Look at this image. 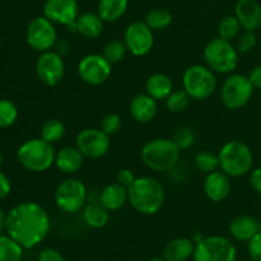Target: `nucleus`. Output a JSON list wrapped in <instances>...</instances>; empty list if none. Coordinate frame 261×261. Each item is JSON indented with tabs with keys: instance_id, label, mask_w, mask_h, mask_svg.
<instances>
[{
	"instance_id": "1",
	"label": "nucleus",
	"mask_w": 261,
	"mask_h": 261,
	"mask_svg": "<svg viewBox=\"0 0 261 261\" xmlns=\"http://www.w3.org/2000/svg\"><path fill=\"white\" fill-rule=\"evenodd\" d=\"M51 228L50 216L40 204L24 201L7 214L5 231L23 249H33L47 237Z\"/></svg>"
},
{
	"instance_id": "2",
	"label": "nucleus",
	"mask_w": 261,
	"mask_h": 261,
	"mask_svg": "<svg viewBox=\"0 0 261 261\" xmlns=\"http://www.w3.org/2000/svg\"><path fill=\"white\" fill-rule=\"evenodd\" d=\"M127 191L130 205L143 216L158 213L165 203V188L157 178L150 176L137 177Z\"/></svg>"
},
{
	"instance_id": "3",
	"label": "nucleus",
	"mask_w": 261,
	"mask_h": 261,
	"mask_svg": "<svg viewBox=\"0 0 261 261\" xmlns=\"http://www.w3.org/2000/svg\"><path fill=\"white\" fill-rule=\"evenodd\" d=\"M181 150L172 139L155 138L143 145L140 158L145 167L154 172H168L177 166Z\"/></svg>"
},
{
	"instance_id": "4",
	"label": "nucleus",
	"mask_w": 261,
	"mask_h": 261,
	"mask_svg": "<svg viewBox=\"0 0 261 261\" xmlns=\"http://www.w3.org/2000/svg\"><path fill=\"white\" fill-rule=\"evenodd\" d=\"M56 150L54 144L42 138H33L23 143L17 150L18 162L25 170L35 173H42L55 165Z\"/></svg>"
},
{
	"instance_id": "5",
	"label": "nucleus",
	"mask_w": 261,
	"mask_h": 261,
	"mask_svg": "<svg viewBox=\"0 0 261 261\" xmlns=\"http://www.w3.org/2000/svg\"><path fill=\"white\" fill-rule=\"evenodd\" d=\"M219 168L229 177H241L252 171L254 154L247 144L240 140L227 142L218 153Z\"/></svg>"
},
{
	"instance_id": "6",
	"label": "nucleus",
	"mask_w": 261,
	"mask_h": 261,
	"mask_svg": "<svg viewBox=\"0 0 261 261\" xmlns=\"http://www.w3.org/2000/svg\"><path fill=\"white\" fill-rule=\"evenodd\" d=\"M206 66L218 74H232L239 65V51L231 41L216 37L206 43L204 48Z\"/></svg>"
},
{
	"instance_id": "7",
	"label": "nucleus",
	"mask_w": 261,
	"mask_h": 261,
	"mask_svg": "<svg viewBox=\"0 0 261 261\" xmlns=\"http://www.w3.org/2000/svg\"><path fill=\"white\" fill-rule=\"evenodd\" d=\"M217 84L216 73L206 65L194 64L184 71L182 87L191 99H208L216 92Z\"/></svg>"
},
{
	"instance_id": "8",
	"label": "nucleus",
	"mask_w": 261,
	"mask_h": 261,
	"mask_svg": "<svg viewBox=\"0 0 261 261\" xmlns=\"http://www.w3.org/2000/svg\"><path fill=\"white\" fill-rule=\"evenodd\" d=\"M88 190L86 184L79 178H66L61 181L55 190V204L61 212L75 214L87 205Z\"/></svg>"
},
{
	"instance_id": "9",
	"label": "nucleus",
	"mask_w": 261,
	"mask_h": 261,
	"mask_svg": "<svg viewBox=\"0 0 261 261\" xmlns=\"http://www.w3.org/2000/svg\"><path fill=\"white\" fill-rule=\"evenodd\" d=\"M237 250L229 239L219 234L203 237L195 244L194 261H236Z\"/></svg>"
},
{
	"instance_id": "10",
	"label": "nucleus",
	"mask_w": 261,
	"mask_h": 261,
	"mask_svg": "<svg viewBox=\"0 0 261 261\" xmlns=\"http://www.w3.org/2000/svg\"><path fill=\"white\" fill-rule=\"evenodd\" d=\"M254 87L249 76L229 74L221 88V99L229 110H240L246 106L254 94Z\"/></svg>"
},
{
	"instance_id": "11",
	"label": "nucleus",
	"mask_w": 261,
	"mask_h": 261,
	"mask_svg": "<svg viewBox=\"0 0 261 261\" xmlns=\"http://www.w3.org/2000/svg\"><path fill=\"white\" fill-rule=\"evenodd\" d=\"M25 40L31 48L40 54L53 50L58 42V31L55 28V23L47 19L45 15L36 17L28 24Z\"/></svg>"
},
{
	"instance_id": "12",
	"label": "nucleus",
	"mask_w": 261,
	"mask_h": 261,
	"mask_svg": "<svg viewBox=\"0 0 261 261\" xmlns=\"http://www.w3.org/2000/svg\"><path fill=\"white\" fill-rule=\"evenodd\" d=\"M112 73V64L102 54H88L78 64V74L84 83L101 86L106 83Z\"/></svg>"
},
{
	"instance_id": "13",
	"label": "nucleus",
	"mask_w": 261,
	"mask_h": 261,
	"mask_svg": "<svg viewBox=\"0 0 261 261\" xmlns=\"http://www.w3.org/2000/svg\"><path fill=\"white\" fill-rule=\"evenodd\" d=\"M75 147L89 160H99L109 153L111 147L110 135L97 127H87L76 134Z\"/></svg>"
},
{
	"instance_id": "14",
	"label": "nucleus",
	"mask_w": 261,
	"mask_h": 261,
	"mask_svg": "<svg viewBox=\"0 0 261 261\" xmlns=\"http://www.w3.org/2000/svg\"><path fill=\"white\" fill-rule=\"evenodd\" d=\"M36 75L41 83L47 87H55L65 75V61L55 50L41 53L36 60Z\"/></svg>"
},
{
	"instance_id": "15",
	"label": "nucleus",
	"mask_w": 261,
	"mask_h": 261,
	"mask_svg": "<svg viewBox=\"0 0 261 261\" xmlns=\"http://www.w3.org/2000/svg\"><path fill=\"white\" fill-rule=\"evenodd\" d=\"M124 42L132 55L143 58L152 51L153 45H154L153 30L142 20L130 23L125 30Z\"/></svg>"
},
{
	"instance_id": "16",
	"label": "nucleus",
	"mask_w": 261,
	"mask_h": 261,
	"mask_svg": "<svg viewBox=\"0 0 261 261\" xmlns=\"http://www.w3.org/2000/svg\"><path fill=\"white\" fill-rule=\"evenodd\" d=\"M79 14L76 0H46L43 4V15L55 24L68 27L75 22Z\"/></svg>"
},
{
	"instance_id": "17",
	"label": "nucleus",
	"mask_w": 261,
	"mask_h": 261,
	"mask_svg": "<svg viewBox=\"0 0 261 261\" xmlns=\"http://www.w3.org/2000/svg\"><path fill=\"white\" fill-rule=\"evenodd\" d=\"M203 189L209 200L213 203H221L231 193V178L223 171H213L206 175Z\"/></svg>"
},
{
	"instance_id": "18",
	"label": "nucleus",
	"mask_w": 261,
	"mask_h": 261,
	"mask_svg": "<svg viewBox=\"0 0 261 261\" xmlns=\"http://www.w3.org/2000/svg\"><path fill=\"white\" fill-rule=\"evenodd\" d=\"M234 15L244 30L255 32L261 27V5L257 0H239Z\"/></svg>"
},
{
	"instance_id": "19",
	"label": "nucleus",
	"mask_w": 261,
	"mask_h": 261,
	"mask_svg": "<svg viewBox=\"0 0 261 261\" xmlns=\"http://www.w3.org/2000/svg\"><path fill=\"white\" fill-rule=\"evenodd\" d=\"M157 99L148 93L137 94L129 105L130 115L139 124H148L152 121L157 115Z\"/></svg>"
},
{
	"instance_id": "20",
	"label": "nucleus",
	"mask_w": 261,
	"mask_h": 261,
	"mask_svg": "<svg viewBox=\"0 0 261 261\" xmlns=\"http://www.w3.org/2000/svg\"><path fill=\"white\" fill-rule=\"evenodd\" d=\"M228 231L237 241L249 242L255 234L261 231V223L254 217L241 214L232 219L228 226Z\"/></svg>"
},
{
	"instance_id": "21",
	"label": "nucleus",
	"mask_w": 261,
	"mask_h": 261,
	"mask_svg": "<svg viewBox=\"0 0 261 261\" xmlns=\"http://www.w3.org/2000/svg\"><path fill=\"white\" fill-rule=\"evenodd\" d=\"M84 155L76 147H63L56 152L55 166L61 173L74 175L82 168L84 162Z\"/></svg>"
},
{
	"instance_id": "22",
	"label": "nucleus",
	"mask_w": 261,
	"mask_h": 261,
	"mask_svg": "<svg viewBox=\"0 0 261 261\" xmlns=\"http://www.w3.org/2000/svg\"><path fill=\"white\" fill-rule=\"evenodd\" d=\"M99 203L109 212H116L129 203V191L124 185L116 182L109 184L99 194Z\"/></svg>"
},
{
	"instance_id": "23",
	"label": "nucleus",
	"mask_w": 261,
	"mask_h": 261,
	"mask_svg": "<svg viewBox=\"0 0 261 261\" xmlns=\"http://www.w3.org/2000/svg\"><path fill=\"white\" fill-rule=\"evenodd\" d=\"M105 22L98 13L84 12L75 20V32L86 38H97L103 32Z\"/></svg>"
},
{
	"instance_id": "24",
	"label": "nucleus",
	"mask_w": 261,
	"mask_h": 261,
	"mask_svg": "<svg viewBox=\"0 0 261 261\" xmlns=\"http://www.w3.org/2000/svg\"><path fill=\"white\" fill-rule=\"evenodd\" d=\"M195 250L194 240L178 237L168 242L163 251V257L167 261H186L190 259Z\"/></svg>"
},
{
	"instance_id": "25",
	"label": "nucleus",
	"mask_w": 261,
	"mask_h": 261,
	"mask_svg": "<svg viewBox=\"0 0 261 261\" xmlns=\"http://www.w3.org/2000/svg\"><path fill=\"white\" fill-rule=\"evenodd\" d=\"M145 91L157 101L166 99L173 91V82L167 74L154 73L145 82Z\"/></svg>"
},
{
	"instance_id": "26",
	"label": "nucleus",
	"mask_w": 261,
	"mask_h": 261,
	"mask_svg": "<svg viewBox=\"0 0 261 261\" xmlns=\"http://www.w3.org/2000/svg\"><path fill=\"white\" fill-rule=\"evenodd\" d=\"M129 0H99L97 13L105 23L117 22L126 13Z\"/></svg>"
},
{
	"instance_id": "27",
	"label": "nucleus",
	"mask_w": 261,
	"mask_h": 261,
	"mask_svg": "<svg viewBox=\"0 0 261 261\" xmlns=\"http://www.w3.org/2000/svg\"><path fill=\"white\" fill-rule=\"evenodd\" d=\"M83 221L91 228H103L110 222V212L101 203L87 204L83 209Z\"/></svg>"
},
{
	"instance_id": "28",
	"label": "nucleus",
	"mask_w": 261,
	"mask_h": 261,
	"mask_svg": "<svg viewBox=\"0 0 261 261\" xmlns=\"http://www.w3.org/2000/svg\"><path fill=\"white\" fill-rule=\"evenodd\" d=\"M145 23L152 28L153 31H162L170 27L173 22V17L171 12L163 8H154L149 10L145 15Z\"/></svg>"
},
{
	"instance_id": "29",
	"label": "nucleus",
	"mask_w": 261,
	"mask_h": 261,
	"mask_svg": "<svg viewBox=\"0 0 261 261\" xmlns=\"http://www.w3.org/2000/svg\"><path fill=\"white\" fill-rule=\"evenodd\" d=\"M23 256V247L8 234H0V261H20Z\"/></svg>"
},
{
	"instance_id": "30",
	"label": "nucleus",
	"mask_w": 261,
	"mask_h": 261,
	"mask_svg": "<svg viewBox=\"0 0 261 261\" xmlns=\"http://www.w3.org/2000/svg\"><path fill=\"white\" fill-rule=\"evenodd\" d=\"M65 124L59 119L47 120L41 127V138L45 139L46 142L51 143V144L60 142L65 137Z\"/></svg>"
},
{
	"instance_id": "31",
	"label": "nucleus",
	"mask_w": 261,
	"mask_h": 261,
	"mask_svg": "<svg viewBox=\"0 0 261 261\" xmlns=\"http://www.w3.org/2000/svg\"><path fill=\"white\" fill-rule=\"evenodd\" d=\"M241 30L242 27L236 15H227L218 24V37L232 42V41L239 37Z\"/></svg>"
},
{
	"instance_id": "32",
	"label": "nucleus",
	"mask_w": 261,
	"mask_h": 261,
	"mask_svg": "<svg viewBox=\"0 0 261 261\" xmlns=\"http://www.w3.org/2000/svg\"><path fill=\"white\" fill-rule=\"evenodd\" d=\"M195 167L196 170L205 175L217 171L219 168L218 154L212 150H201L195 155Z\"/></svg>"
},
{
	"instance_id": "33",
	"label": "nucleus",
	"mask_w": 261,
	"mask_h": 261,
	"mask_svg": "<svg viewBox=\"0 0 261 261\" xmlns=\"http://www.w3.org/2000/svg\"><path fill=\"white\" fill-rule=\"evenodd\" d=\"M191 97L189 96L185 89H176L166 98V106L171 112H184L189 107Z\"/></svg>"
},
{
	"instance_id": "34",
	"label": "nucleus",
	"mask_w": 261,
	"mask_h": 261,
	"mask_svg": "<svg viewBox=\"0 0 261 261\" xmlns=\"http://www.w3.org/2000/svg\"><path fill=\"white\" fill-rule=\"evenodd\" d=\"M127 53V47L124 41L121 40H111L103 46L102 55L114 65V64L120 63L125 58Z\"/></svg>"
},
{
	"instance_id": "35",
	"label": "nucleus",
	"mask_w": 261,
	"mask_h": 261,
	"mask_svg": "<svg viewBox=\"0 0 261 261\" xmlns=\"http://www.w3.org/2000/svg\"><path fill=\"white\" fill-rule=\"evenodd\" d=\"M18 119V109L12 101L0 98V127H10Z\"/></svg>"
},
{
	"instance_id": "36",
	"label": "nucleus",
	"mask_w": 261,
	"mask_h": 261,
	"mask_svg": "<svg viewBox=\"0 0 261 261\" xmlns=\"http://www.w3.org/2000/svg\"><path fill=\"white\" fill-rule=\"evenodd\" d=\"M172 140L177 145L178 149L186 150L193 147L194 143H195V133L191 127L181 126L175 132Z\"/></svg>"
},
{
	"instance_id": "37",
	"label": "nucleus",
	"mask_w": 261,
	"mask_h": 261,
	"mask_svg": "<svg viewBox=\"0 0 261 261\" xmlns=\"http://www.w3.org/2000/svg\"><path fill=\"white\" fill-rule=\"evenodd\" d=\"M256 43L257 38L254 31L244 30V32L240 33L239 37L236 38V48L239 54L251 53L255 48V46H256Z\"/></svg>"
},
{
	"instance_id": "38",
	"label": "nucleus",
	"mask_w": 261,
	"mask_h": 261,
	"mask_svg": "<svg viewBox=\"0 0 261 261\" xmlns=\"http://www.w3.org/2000/svg\"><path fill=\"white\" fill-rule=\"evenodd\" d=\"M121 117L119 116L117 114H107L106 116L102 119L101 121V127L99 129L102 130L103 133H106L107 135H115L120 132L121 129Z\"/></svg>"
},
{
	"instance_id": "39",
	"label": "nucleus",
	"mask_w": 261,
	"mask_h": 261,
	"mask_svg": "<svg viewBox=\"0 0 261 261\" xmlns=\"http://www.w3.org/2000/svg\"><path fill=\"white\" fill-rule=\"evenodd\" d=\"M249 255L251 261H261V231L249 241Z\"/></svg>"
},
{
	"instance_id": "40",
	"label": "nucleus",
	"mask_w": 261,
	"mask_h": 261,
	"mask_svg": "<svg viewBox=\"0 0 261 261\" xmlns=\"http://www.w3.org/2000/svg\"><path fill=\"white\" fill-rule=\"evenodd\" d=\"M37 261H65V257L58 250L47 247V249L41 250L37 256Z\"/></svg>"
},
{
	"instance_id": "41",
	"label": "nucleus",
	"mask_w": 261,
	"mask_h": 261,
	"mask_svg": "<svg viewBox=\"0 0 261 261\" xmlns=\"http://www.w3.org/2000/svg\"><path fill=\"white\" fill-rule=\"evenodd\" d=\"M135 178H137V176H135L134 172H133L132 170H129V168H121L116 175L117 182L124 185L125 188H129V186L134 182Z\"/></svg>"
},
{
	"instance_id": "42",
	"label": "nucleus",
	"mask_w": 261,
	"mask_h": 261,
	"mask_svg": "<svg viewBox=\"0 0 261 261\" xmlns=\"http://www.w3.org/2000/svg\"><path fill=\"white\" fill-rule=\"evenodd\" d=\"M250 185L252 190L261 196V167L255 168L250 173Z\"/></svg>"
},
{
	"instance_id": "43",
	"label": "nucleus",
	"mask_w": 261,
	"mask_h": 261,
	"mask_svg": "<svg viewBox=\"0 0 261 261\" xmlns=\"http://www.w3.org/2000/svg\"><path fill=\"white\" fill-rule=\"evenodd\" d=\"M12 191V184H10L9 177L5 173L0 172V200L7 198Z\"/></svg>"
},
{
	"instance_id": "44",
	"label": "nucleus",
	"mask_w": 261,
	"mask_h": 261,
	"mask_svg": "<svg viewBox=\"0 0 261 261\" xmlns=\"http://www.w3.org/2000/svg\"><path fill=\"white\" fill-rule=\"evenodd\" d=\"M249 79L255 89H261V65L255 66L249 74Z\"/></svg>"
},
{
	"instance_id": "45",
	"label": "nucleus",
	"mask_w": 261,
	"mask_h": 261,
	"mask_svg": "<svg viewBox=\"0 0 261 261\" xmlns=\"http://www.w3.org/2000/svg\"><path fill=\"white\" fill-rule=\"evenodd\" d=\"M54 48H55L56 53L60 54L61 56H65L70 53V45H69V43L64 40H60V41L58 40V42H56L55 47Z\"/></svg>"
},
{
	"instance_id": "46",
	"label": "nucleus",
	"mask_w": 261,
	"mask_h": 261,
	"mask_svg": "<svg viewBox=\"0 0 261 261\" xmlns=\"http://www.w3.org/2000/svg\"><path fill=\"white\" fill-rule=\"evenodd\" d=\"M5 226H7V216L4 214L3 209L0 208V234L5 229Z\"/></svg>"
},
{
	"instance_id": "47",
	"label": "nucleus",
	"mask_w": 261,
	"mask_h": 261,
	"mask_svg": "<svg viewBox=\"0 0 261 261\" xmlns=\"http://www.w3.org/2000/svg\"><path fill=\"white\" fill-rule=\"evenodd\" d=\"M148 261H167V260H166L165 257H152V259Z\"/></svg>"
},
{
	"instance_id": "48",
	"label": "nucleus",
	"mask_w": 261,
	"mask_h": 261,
	"mask_svg": "<svg viewBox=\"0 0 261 261\" xmlns=\"http://www.w3.org/2000/svg\"><path fill=\"white\" fill-rule=\"evenodd\" d=\"M2 162H3V154L2 152H0V165H2Z\"/></svg>"
},
{
	"instance_id": "49",
	"label": "nucleus",
	"mask_w": 261,
	"mask_h": 261,
	"mask_svg": "<svg viewBox=\"0 0 261 261\" xmlns=\"http://www.w3.org/2000/svg\"><path fill=\"white\" fill-rule=\"evenodd\" d=\"M260 223H261V219H260Z\"/></svg>"
}]
</instances>
